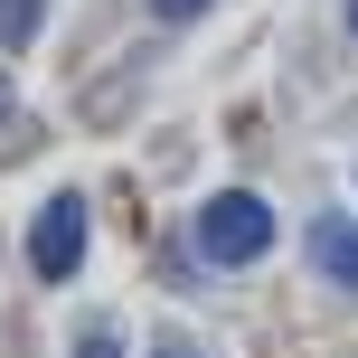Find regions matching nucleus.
I'll list each match as a JSON object with an SVG mask.
<instances>
[{"instance_id": "1", "label": "nucleus", "mask_w": 358, "mask_h": 358, "mask_svg": "<svg viewBox=\"0 0 358 358\" xmlns=\"http://www.w3.org/2000/svg\"><path fill=\"white\" fill-rule=\"evenodd\" d=\"M198 255H208V264H264L273 255V208L255 189H217L208 208H198Z\"/></svg>"}, {"instance_id": "2", "label": "nucleus", "mask_w": 358, "mask_h": 358, "mask_svg": "<svg viewBox=\"0 0 358 358\" xmlns=\"http://www.w3.org/2000/svg\"><path fill=\"white\" fill-rule=\"evenodd\" d=\"M29 264H38V283H66V273L85 264V198H76V189H57L48 208H38V227H29Z\"/></svg>"}, {"instance_id": "3", "label": "nucleus", "mask_w": 358, "mask_h": 358, "mask_svg": "<svg viewBox=\"0 0 358 358\" xmlns=\"http://www.w3.org/2000/svg\"><path fill=\"white\" fill-rule=\"evenodd\" d=\"M311 273L330 292H358V217H311Z\"/></svg>"}, {"instance_id": "4", "label": "nucleus", "mask_w": 358, "mask_h": 358, "mask_svg": "<svg viewBox=\"0 0 358 358\" xmlns=\"http://www.w3.org/2000/svg\"><path fill=\"white\" fill-rule=\"evenodd\" d=\"M38 10H48V0H0V48H29V38H38Z\"/></svg>"}, {"instance_id": "5", "label": "nucleus", "mask_w": 358, "mask_h": 358, "mask_svg": "<svg viewBox=\"0 0 358 358\" xmlns=\"http://www.w3.org/2000/svg\"><path fill=\"white\" fill-rule=\"evenodd\" d=\"M76 358H123V330H113V321H94L85 340H76Z\"/></svg>"}, {"instance_id": "6", "label": "nucleus", "mask_w": 358, "mask_h": 358, "mask_svg": "<svg viewBox=\"0 0 358 358\" xmlns=\"http://www.w3.org/2000/svg\"><path fill=\"white\" fill-rule=\"evenodd\" d=\"M208 0H151V19H198Z\"/></svg>"}, {"instance_id": "7", "label": "nucleus", "mask_w": 358, "mask_h": 358, "mask_svg": "<svg viewBox=\"0 0 358 358\" xmlns=\"http://www.w3.org/2000/svg\"><path fill=\"white\" fill-rule=\"evenodd\" d=\"M349 29H358V0H349Z\"/></svg>"}]
</instances>
